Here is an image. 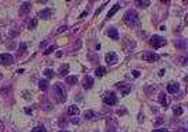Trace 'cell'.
Listing matches in <instances>:
<instances>
[{"label": "cell", "instance_id": "cell-1", "mask_svg": "<svg viewBox=\"0 0 188 132\" xmlns=\"http://www.w3.org/2000/svg\"><path fill=\"white\" fill-rule=\"evenodd\" d=\"M123 21L126 26L129 27H134L137 23H139V16H137V13L134 10H127L126 11V14L123 16Z\"/></svg>", "mask_w": 188, "mask_h": 132}, {"label": "cell", "instance_id": "cell-2", "mask_svg": "<svg viewBox=\"0 0 188 132\" xmlns=\"http://www.w3.org/2000/svg\"><path fill=\"white\" fill-rule=\"evenodd\" d=\"M102 100L106 106H115V104H118V96L115 94L113 91H107V93L103 94Z\"/></svg>", "mask_w": 188, "mask_h": 132}, {"label": "cell", "instance_id": "cell-3", "mask_svg": "<svg viewBox=\"0 0 188 132\" xmlns=\"http://www.w3.org/2000/svg\"><path fill=\"white\" fill-rule=\"evenodd\" d=\"M166 38H163V37H160V35H153V37L150 38V45L154 49H158V48H161V47H164L166 45Z\"/></svg>", "mask_w": 188, "mask_h": 132}, {"label": "cell", "instance_id": "cell-4", "mask_svg": "<svg viewBox=\"0 0 188 132\" xmlns=\"http://www.w3.org/2000/svg\"><path fill=\"white\" fill-rule=\"evenodd\" d=\"M54 93H55V96H57L61 101L67 100V91H65L64 86L61 85V83H55V86H54Z\"/></svg>", "mask_w": 188, "mask_h": 132}, {"label": "cell", "instance_id": "cell-5", "mask_svg": "<svg viewBox=\"0 0 188 132\" xmlns=\"http://www.w3.org/2000/svg\"><path fill=\"white\" fill-rule=\"evenodd\" d=\"M0 63L1 65H11L13 63V56L10 53H1L0 55Z\"/></svg>", "mask_w": 188, "mask_h": 132}, {"label": "cell", "instance_id": "cell-6", "mask_svg": "<svg viewBox=\"0 0 188 132\" xmlns=\"http://www.w3.org/2000/svg\"><path fill=\"white\" fill-rule=\"evenodd\" d=\"M141 58H143V61H147V62H154L158 59V56L154 52H144Z\"/></svg>", "mask_w": 188, "mask_h": 132}, {"label": "cell", "instance_id": "cell-7", "mask_svg": "<svg viewBox=\"0 0 188 132\" xmlns=\"http://www.w3.org/2000/svg\"><path fill=\"white\" fill-rule=\"evenodd\" d=\"M106 62L109 65H116L118 63V55L115 52H109L106 55Z\"/></svg>", "mask_w": 188, "mask_h": 132}, {"label": "cell", "instance_id": "cell-8", "mask_svg": "<svg viewBox=\"0 0 188 132\" xmlns=\"http://www.w3.org/2000/svg\"><path fill=\"white\" fill-rule=\"evenodd\" d=\"M118 89L122 90V94H123V96H127L130 91H132V86L126 85V83H119V85H118Z\"/></svg>", "mask_w": 188, "mask_h": 132}, {"label": "cell", "instance_id": "cell-9", "mask_svg": "<svg viewBox=\"0 0 188 132\" xmlns=\"http://www.w3.org/2000/svg\"><path fill=\"white\" fill-rule=\"evenodd\" d=\"M178 90H180L178 83H170V85L167 86V91H168L170 94H175V93H178Z\"/></svg>", "mask_w": 188, "mask_h": 132}, {"label": "cell", "instance_id": "cell-10", "mask_svg": "<svg viewBox=\"0 0 188 132\" xmlns=\"http://www.w3.org/2000/svg\"><path fill=\"white\" fill-rule=\"evenodd\" d=\"M51 14H53V10H51L50 7H47V9H44V10L40 11V17H41V18H44V20L50 18V17H51Z\"/></svg>", "mask_w": 188, "mask_h": 132}, {"label": "cell", "instance_id": "cell-11", "mask_svg": "<svg viewBox=\"0 0 188 132\" xmlns=\"http://www.w3.org/2000/svg\"><path fill=\"white\" fill-rule=\"evenodd\" d=\"M92 86H93V79H92L91 76H85L84 77V87L85 89H91Z\"/></svg>", "mask_w": 188, "mask_h": 132}, {"label": "cell", "instance_id": "cell-12", "mask_svg": "<svg viewBox=\"0 0 188 132\" xmlns=\"http://www.w3.org/2000/svg\"><path fill=\"white\" fill-rule=\"evenodd\" d=\"M68 114L70 115H78L79 114V108L76 106H70L68 107Z\"/></svg>", "mask_w": 188, "mask_h": 132}, {"label": "cell", "instance_id": "cell-13", "mask_svg": "<svg viewBox=\"0 0 188 132\" xmlns=\"http://www.w3.org/2000/svg\"><path fill=\"white\" fill-rule=\"evenodd\" d=\"M107 35L113 39H119V34H118V30L116 28H110L109 31H107Z\"/></svg>", "mask_w": 188, "mask_h": 132}, {"label": "cell", "instance_id": "cell-14", "mask_svg": "<svg viewBox=\"0 0 188 132\" xmlns=\"http://www.w3.org/2000/svg\"><path fill=\"white\" fill-rule=\"evenodd\" d=\"M84 117H85V120H93V118L96 117V112L92 111V110H88V111H85Z\"/></svg>", "mask_w": 188, "mask_h": 132}, {"label": "cell", "instance_id": "cell-15", "mask_svg": "<svg viewBox=\"0 0 188 132\" xmlns=\"http://www.w3.org/2000/svg\"><path fill=\"white\" fill-rule=\"evenodd\" d=\"M158 101H160V104L163 107L168 106V100H167V97H166V94H164V93H161V94H160V97H158Z\"/></svg>", "mask_w": 188, "mask_h": 132}, {"label": "cell", "instance_id": "cell-16", "mask_svg": "<svg viewBox=\"0 0 188 132\" xmlns=\"http://www.w3.org/2000/svg\"><path fill=\"white\" fill-rule=\"evenodd\" d=\"M68 70H70V66H68V65H64V66L59 68V74H61V76H67V74H68Z\"/></svg>", "mask_w": 188, "mask_h": 132}, {"label": "cell", "instance_id": "cell-17", "mask_svg": "<svg viewBox=\"0 0 188 132\" xmlns=\"http://www.w3.org/2000/svg\"><path fill=\"white\" fill-rule=\"evenodd\" d=\"M119 9H120V4H115L112 7V10L109 11V13H107V18H110V17H113V14H115V13H116V11L119 10Z\"/></svg>", "mask_w": 188, "mask_h": 132}, {"label": "cell", "instance_id": "cell-18", "mask_svg": "<svg viewBox=\"0 0 188 132\" xmlns=\"http://www.w3.org/2000/svg\"><path fill=\"white\" fill-rule=\"evenodd\" d=\"M38 86H40V89L43 90V91H45V90L48 89V82H47V80H40Z\"/></svg>", "mask_w": 188, "mask_h": 132}, {"label": "cell", "instance_id": "cell-19", "mask_svg": "<svg viewBox=\"0 0 188 132\" xmlns=\"http://www.w3.org/2000/svg\"><path fill=\"white\" fill-rule=\"evenodd\" d=\"M172 112L175 114V115H183V112H184V110H183V107H180V106H175L174 108H172Z\"/></svg>", "mask_w": 188, "mask_h": 132}, {"label": "cell", "instance_id": "cell-20", "mask_svg": "<svg viewBox=\"0 0 188 132\" xmlns=\"http://www.w3.org/2000/svg\"><path fill=\"white\" fill-rule=\"evenodd\" d=\"M95 73H96V76H99V77H101V76H103V74L106 73V69L103 68V66H99V68L95 70Z\"/></svg>", "mask_w": 188, "mask_h": 132}, {"label": "cell", "instance_id": "cell-21", "mask_svg": "<svg viewBox=\"0 0 188 132\" xmlns=\"http://www.w3.org/2000/svg\"><path fill=\"white\" fill-rule=\"evenodd\" d=\"M44 74H45V77H48V79H51V77L55 76V73H54L53 69H45V70H44Z\"/></svg>", "mask_w": 188, "mask_h": 132}, {"label": "cell", "instance_id": "cell-22", "mask_svg": "<svg viewBox=\"0 0 188 132\" xmlns=\"http://www.w3.org/2000/svg\"><path fill=\"white\" fill-rule=\"evenodd\" d=\"M30 9H31V3L26 1V3H23V6H21V13H26V11H28Z\"/></svg>", "mask_w": 188, "mask_h": 132}, {"label": "cell", "instance_id": "cell-23", "mask_svg": "<svg viewBox=\"0 0 188 132\" xmlns=\"http://www.w3.org/2000/svg\"><path fill=\"white\" fill-rule=\"evenodd\" d=\"M67 83H68V85H75L76 77L75 76H68V77H67Z\"/></svg>", "mask_w": 188, "mask_h": 132}, {"label": "cell", "instance_id": "cell-24", "mask_svg": "<svg viewBox=\"0 0 188 132\" xmlns=\"http://www.w3.org/2000/svg\"><path fill=\"white\" fill-rule=\"evenodd\" d=\"M36 27H37V18H33L31 23L28 24V30H34Z\"/></svg>", "mask_w": 188, "mask_h": 132}, {"label": "cell", "instance_id": "cell-25", "mask_svg": "<svg viewBox=\"0 0 188 132\" xmlns=\"http://www.w3.org/2000/svg\"><path fill=\"white\" fill-rule=\"evenodd\" d=\"M55 48H57V47H55V45H53V47L47 48V49H45V52H44V53H45V55H50V53H51V52H54V51H55Z\"/></svg>", "mask_w": 188, "mask_h": 132}, {"label": "cell", "instance_id": "cell-26", "mask_svg": "<svg viewBox=\"0 0 188 132\" xmlns=\"http://www.w3.org/2000/svg\"><path fill=\"white\" fill-rule=\"evenodd\" d=\"M31 132H47V131H45V128L44 127H36Z\"/></svg>", "mask_w": 188, "mask_h": 132}, {"label": "cell", "instance_id": "cell-27", "mask_svg": "<svg viewBox=\"0 0 188 132\" xmlns=\"http://www.w3.org/2000/svg\"><path fill=\"white\" fill-rule=\"evenodd\" d=\"M163 122H164V118H163V117H157L156 122H154V124H156V125H161Z\"/></svg>", "mask_w": 188, "mask_h": 132}, {"label": "cell", "instance_id": "cell-28", "mask_svg": "<svg viewBox=\"0 0 188 132\" xmlns=\"http://www.w3.org/2000/svg\"><path fill=\"white\" fill-rule=\"evenodd\" d=\"M136 4L137 6H149L150 4V1H147V0H146V1H137Z\"/></svg>", "mask_w": 188, "mask_h": 132}, {"label": "cell", "instance_id": "cell-29", "mask_svg": "<svg viewBox=\"0 0 188 132\" xmlns=\"http://www.w3.org/2000/svg\"><path fill=\"white\" fill-rule=\"evenodd\" d=\"M67 30V26H64V27H59L58 30H57V34H61L62 31H65Z\"/></svg>", "mask_w": 188, "mask_h": 132}, {"label": "cell", "instance_id": "cell-30", "mask_svg": "<svg viewBox=\"0 0 188 132\" xmlns=\"http://www.w3.org/2000/svg\"><path fill=\"white\" fill-rule=\"evenodd\" d=\"M132 74H133V77H139L140 72H139V70H133V72H132Z\"/></svg>", "mask_w": 188, "mask_h": 132}, {"label": "cell", "instance_id": "cell-31", "mask_svg": "<svg viewBox=\"0 0 188 132\" xmlns=\"http://www.w3.org/2000/svg\"><path fill=\"white\" fill-rule=\"evenodd\" d=\"M153 132H168V129L167 128H160V129H156V131H153Z\"/></svg>", "mask_w": 188, "mask_h": 132}, {"label": "cell", "instance_id": "cell-32", "mask_svg": "<svg viewBox=\"0 0 188 132\" xmlns=\"http://www.w3.org/2000/svg\"><path fill=\"white\" fill-rule=\"evenodd\" d=\"M24 51H26V44H21V47H20V52H24Z\"/></svg>", "mask_w": 188, "mask_h": 132}, {"label": "cell", "instance_id": "cell-33", "mask_svg": "<svg viewBox=\"0 0 188 132\" xmlns=\"http://www.w3.org/2000/svg\"><path fill=\"white\" fill-rule=\"evenodd\" d=\"M4 131V125H3V122L0 121V132H3Z\"/></svg>", "mask_w": 188, "mask_h": 132}, {"label": "cell", "instance_id": "cell-34", "mask_svg": "<svg viewBox=\"0 0 188 132\" xmlns=\"http://www.w3.org/2000/svg\"><path fill=\"white\" fill-rule=\"evenodd\" d=\"M71 122H72V124H79V120H78V118H74Z\"/></svg>", "mask_w": 188, "mask_h": 132}, {"label": "cell", "instance_id": "cell-35", "mask_svg": "<svg viewBox=\"0 0 188 132\" xmlns=\"http://www.w3.org/2000/svg\"><path fill=\"white\" fill-rule=\"evenodd\" d=\"M86 14H88V11H84V13H82V14H81V18H82V17H85Z\"/></svg>", "mask_w": 188, "mask_h": 132}, {"label": "cell", "instance_id": "cell-36", "mask_svg": "<svg viewBox=\"0 0 188 132\" xmlns=\"http://www.w3.org/2000/svg\"><path fill=\"white\" fill-rule=\"evenodd\" d=\"M178 132H187V129L185 128H181V129H178Z\"/></svg>", "mask_w": 188, "mask_h": 132}, {"label": "cell", "instance_id": "cell-37", "mask_svg": "<svg viewBox=\"0 0 188 132\" xmlns=\"http://www.w3.org/2000/svg\"><path fill=\"white\" fill-rule=\"evenodd\" d=\"M61 132H68V131H61Z\"/></svg>", "mask_w": 188, "mask_h": 132}]
</instances>
